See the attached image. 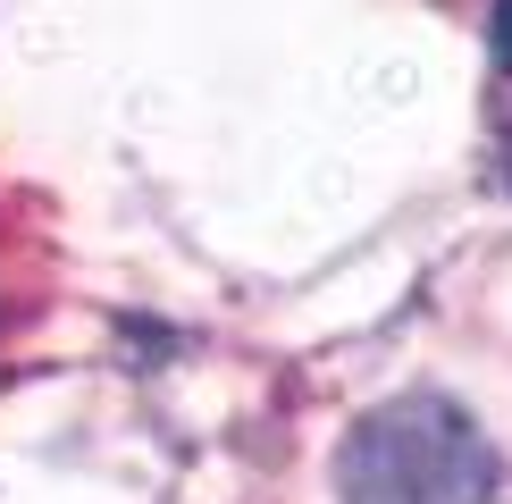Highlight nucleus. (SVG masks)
<instances>
[{
	"label": "nucleus",
	"instance_id": "nucleus-2",
	"mask_svg": "<svg viewBox=\"0 0 512 504\" xmlns=\"http://www.w3.org/2000/svg\"><path fill=\"white\" fill-rule=\"evenodd\" d=\"M496 168H504V185H512V110H504V126H496Z\"/></svg>",
	"mask_w": 512,
	"mask_h": 504
},
{
	"label": "nucleus",
	"instance_id": "nucleus-1",
	"mask_svg": "<svg viewBox=\"0 0 512 504\" xmlns=\"http://www.w3.org/2000/svg\"><path fill=\"white\" fill-rule=\"evenodd\" d=\"M336 488H345V504H487L496 446L445 395H395L370 420H353Z\"/></svg>",
	"mask_w": 512,
	"mask_h": 504
}]
</instances>
